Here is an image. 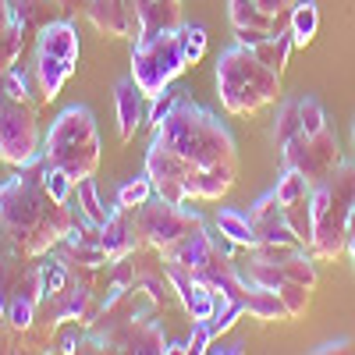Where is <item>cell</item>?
I'll return each mask as SVG.
<instances>
[{
    "mask_svg": "<svg viewBox=\"0 0 355 355\" xmlns=\"http://www.w3.org/2000/svg\"><path fill=\"white\" fill-rule=\"evenodd\" d=\"M214 327H210V320H196L192 323V334H189V352H210L214 345Z\"/></svg>",
    "mask_w": 355,
    "mask_h": 355,
    "instance_id": "1f68e13d",
    "label": "cell"
},
{
    "mask_svg": "<svg viewBox=\"0 0 355 355\" xmlns=\"http://www.w3.org/2000/svg\"><path fill=\"white\" fill-rule=\"evenodd\" d=\"M182 96H185L182 89H171V85L164 89V93L150 96V110H146V125H153V128H157V125L164 121V117H167V114L178 107V100H182Z\"/></svg>",
    "mask_w": 355,
    "mask_h": 355,
    "instance_id": "f1b7e54d",
    "label": "cell"
},
{
    "mask_svg": "<svg viewBox=\"0 0 355 355\" xmlns=\"http://www.w3.org/2000/svg\"><path fill=\"white\" fill-rule=\"evenodd\" d=\"M309 192H313V189H309ZM284 220L291 224L295 234H299V242L309 249V242H313V199L302 196V199L288 202V206H284Z\"/></svg>",
    "mask_w": 355,
    "mask_h": 355,
    "instance_id": "7402d4cb",
    "label": "cell"
},
{
    "mask_svg": "<svg viewBox=\"0 0 355 355\" xmlns=\"http://www.w3.org/2000/svg\"><path fill=\"white\" fill-rule=\"evenodd\" d=\"M313 199V259H338L348 249V220L355 210V160H341L320 185Z\"/></svg>",
    "mask_w": 355,
    "mask_h": 355,
    "instance_id": "3957f363",
    "label": "cell"
},
{
    "mask_svg": "<svg viewBox=\"0 0 355 355\" xmlns=\"http://www.w3.org/2000/svg\"><path fill=\"white\" fill-rule=\"evenodd\" d=\"M281 160L284 167L299 171L309 185H320L338 164H341V146L334 128H323L320 135H295L288 146H281Z\"/></svg>",
    "mask_w": 355,
    "mask_h": 355,
    "instance_id": "9c48e42d",
    "label": "cell"
},
{
    "mask_svg": "<svg viewBox=\"0 0 355 355\" xmlns=\"http://www.w3.org/2000/svg\"><path fill=\"white\" fill-rule=\"evenodd\" d=\"M299 117H302V135H320L323 128H331L327 110L316 96H299Z\"/></svg>",
    "mask_w": 355,
    "mask_h": 355,
    "instance_id": "484cf974",
    "label": "cell"
},
{
    "mask_svg": "<svg viewBox=\"0 0 355 355\" xmlns=\"http://www.w3.org/2000/svg\"><path fill=\"white\" fill-rule=\"evenodd\" d=\"M178 33H182V46H185V61H189V68L199 64V61H202V53H206V28H202V25H189V21H182V25H178Z\"/></svg>",
    "mask_w": 355,
    "mask_h": 355,
    "instance_id": "83f0119b",
    "label": "cell"
},
{
    "mask_svg": "<svg viewBox=\"0 0 355 355\" xmlns=\"http://www.w3.org/2000/svg\"><path fill=\"white\" fill-rule=\"evenodd\" d=\"M114 110H117V139L132 142L146 125V110H150V96L142 93L132 75L114 85Z\"/></svg>",
    "mask_w": 355,
    "mask_h": 355,
    "instance_id": "8fae6325",
    "label": "cell"
},
{
    "mask_svg": "<svg viewBox=\"0 0 355 355\" xmlns=\"http://www.w3.org/2000/svg\"><path fill=\"white\" fill-rule=\"evenodd\" d=\"M135 217H139V227H142L146 245H153V249H160V252H167L174 242H182L189 231L206 227L196 210H189V206L164 202L160 196H153L146 206H139Z\"/></svg>",
    "mask_w": 355,
    "mask_h": 355,
    "instance_id": "ba28073f",
    "label": "cell"
},
{
    "mask_svg": "<svg viewBox=\"0 0 355 355\" xmlns=\"http://www.w3.org/2000/svg\"><path fill=\"white\" fill-rule=\"evenodd\" d=\"M234 178H239V164H214V167H199L185 189L192 202H217L234 189Z\"/></svg>",
    "mask_w": 355,
    "mask_h": 355,
    "instance_id": "4fadbf2b",
    "label": "cell"
},
{
    "mask_svg": "<svg viewBox=\"0 0 355 355\" xmlns=\"http://www.w3.org/2000/svg\"><path fill=\"white\" fill-rule=\"evenodd\" d=\"M256 245H288V249H306L299 242V234L291 231V224L284 220V210L277 217H266V220H256Z\"/></svg>",
    "mask_w": 355,
    "mask_h": 355,
    "instance_id": "2e32d148",
    "label": "cell"
},
{
    "mask_svg": "<svg viewBox=\"0 0 355 355\" xmlns=\"http://www.w3.org/2000/svg\"><path fill=\"white\" fill-rule=\"evenodd\" d=\"M227 18L234 28H263V33H270V25H274V18L256 0H227Z\"/></svg>",
    "mask_w": 355,
    "mask_h": 355,
    "instance_id": "44dd1931",
    "label": "cell"
},
{
    "mask_svg": "<svg viewBox=\"0 0 355 355\" xmlns=\"http://www.w3.org/2000/svg\"><path fill=\"white\" fill-rule=\"evenodd\" d=\"M164 4H167L171 11H178V15H182V0H164Z\"/></svg>",
    "mask_w": 355,
    "mask_h": 355,
    "instance_id": "8d00e7d4",
    "label": "cell"
},
{
    "mask_svg": "<svg viewBox=\"0 0 355 355\" xmlns=\"http://www.w3.org/2000/svg\"><path fill=\"white\" fill-rule=\"evenodd\" d=\"M266 36H270V33H263V28H234V43H242V46H256Z\"/></svg>",
    "mask_w": 355,
    "mask_h": 355,
    "instance_id": "d6a6232c",
    "label": "cell"
},
{
    "mask_svg": "<svg viewBox=\"0 0 355 355\" xmlns=\"http://www.w3.org/2000/svg\"><path fill=\"white\" fill-rule=\"evenodd\" d=\"M153 196H157L153 178L150 174H139V178H128V182L117 189V206H125V210H139V206H146Z\"/></svg>",
    "mask_w": 355,
    "mask_h": 355,
    "instance_id": "603a6c76",
    "label": "cell"
},
{
    "mask_svg": "<svg viewBox=\"0 0 355 355\" xmlns=\"http://www.w3.org/2000/svg\"><path fill=\"white\" fill-rule=\"evenodd\" d=\"M43 150L21 164L8 182H0V227L25 256H46L71 231V202H57L46 185Z\"/></svg>",
    "mask_w": 355,
    "mask_h": 355,
    "instance_id": "6da1fadb",
    "label": "cell"
},
{
    "mask_svg": "<svg viewBox=\"0 0 355 355\" xmlns=\"http://www.w3.org/2000/svg\"><path fill=\"white\" fill-rule=\"evenodd\" d=\"M348 348V341L345 338H338V341H327V345H320L316 352H323V355H327V352H345Z\"/></svg>",
    "mask_w": 355,
    "mask_h": 355,
    "instance_id": "d590c367",
    "label": "cell"
},
{
    "mask_svg": "<svg viewBox=\"0 0 355 355\" xmlns=\"http://www.w3.org/2000/svg\"><path fill=\"white\" fill-rule=\"evenodd\" d=\"M43 157L50 167L71 174V182H85L100 167V128L89 107H68L53 117L43 135Z\"/></svg>",
    "mask_w": 355,
    "mask_h": 355,
    "instance_id": "5b68a950",
    "label": "cell"
},
{
    "mask_svg": "<svg viewBox=\"0 0 355 355\" xmlns=\"http://www.w3.org/2000/svg\"><path fill=\"white\" fill-rule=\"evenodd\" d=\"M217 231H224L239 249H252V245H256V227H252L249 214H242V210H231V206H224V210L217 214Z\"/></svg>",
    "mask_w": 355,
    "mask_h": 355,
    "instance_id": "d6986e66",
    "label": "cell"
},
{
    "mask_svg": "<svg viewBox=\"0 0 355 355\" xmlns=\"http://www.w3.org/2000/svg\"><path fill=\"white\" fill-rule=\"evenodd\" d=\"M71 202L78 206V214H82L89 224H96V227H103L107 217H110V210H114V206H103V202H100V192H96V182H93V178H85V182L75 185Z\"/></svg>",
    "mask_w": 355,
    "mask_h": 355,
    "instance_id": "ac0fdd59",
    "label": "cell"
},
{
    "mask_svg": "<svg viewBox=\"0 0 355 355\" xmlns=\"http://www.w3.org/2000/svg\"><path fill=\"white\" fill-rule=\"evenodd\" d=\"M316 28H320V8L313 4V0H295V8H291V25H288V33H291L295 46H309L313 36H316Z\"/></svg>",
    "mask_w": 355,
    "mask_h": 355,
    "instance_id": "e0dca14e",
    "label": "cell"
},
{
    "mask_svg": "<svg viewBox=\"0 0 355 355\" xmlns=\"http://www.w3.org/2000/svg\"><path fill=\"white\" fill-rule=\"evenodd\" d=\"M352 146H355V125H352Z\"/></svg>",
    "mask_w": 355,
    "mask_h": 355,
    "instance_id": "74e56055",
    "label": "cell"
},
{
    "mask_svg": "<svg viewBox=\"0 0 355 355\" xmlns=\"http://www.w3.org/2000/svg\"><path fill=\"white\" fill-rule=\"evenodd\" d=\"M309 182L299 174V171H291V167H284V174L277 178V185H274V192H277V199H281V206H288V202H295V199H302V196H309Z\"/></svg>",
    "mask_w": 355,
    "mask_h": 355,
    "instance_id": "4316f807",
    "label": "cell"
},
{
    "mask_svg": "<svg viewBox=\"0 0 355 355\" xmlns=\"http://www.w3.org/2000/svg\"><path fill=\"white\" fill-rule=\"evenodd\" d=\"M25 21L15 11V0H0V68H15L25 53Z\"/></svg>",
    "mask_w": 355,
    "mask_h": 355,
    "instance_id": "5bb4252c",
    "label": "cell"
},
{
    "mask_svg": "<svg viewBox=\"0 0 355 355\" xmlns=\"http://www.w3.org/2000/svg\"><path fill=\"white\" fill-rule=\"evenodd\" d=\"M153 139H160L167 150L185 157L196 167H214V164H239L234 157V139L224 121L210 110H202L192 100H178V107L153 128Z\"/></svg>",
    "mask_w": 355,
    "mask_h": 355,
    "instance_id": "7a4b0ae2",
    "label": "cell"
},
{
    "mask_svg": "<svg viewBox=\"0 0 355 355\" xmlns=\"http://www.w3.org/2000/svg\"><path fill=\"white\" fill-rule=\"evenodd\" d=\"M249 50H256V57H259L266 68H274L277 75H284L288 57H291V50H295V40H291V33H277V36H266L263 43H256V46H249Z\"/></svg>",
    "mask_w": 355,
    "mask_h": 355,
    "instance_id": "ffe728a7",
    "label": "cell"
},
{
    "mask_svg": "<svg viewBox=\"0 0 355 355\" xmlns=\"http://www.w3.org/2000/svg\"><path fill=\"white\" fill-rule=\"evenodd\" d=\"M277 295H281V302L288 306L291 320L306 316V309H309V302H313V288H309V284H299V281H284V284H277Z\"/></svg>",
    "mask_w": 355,
    "mask_h": 355,
    "instance_id": "d4e9b609",
    "label": "cell"
},
{
    "mask_svg": "<svg viewBox=\"0 0 355 355\" xmlns=\"http://www.w3.org/2000/svg\"><path fill=\"white\" fill-rule=\"evenodd\" d=\"M100 245L107 249L110 263H114V259H125L128 252H135L139 245H146L135 210H125V206L114 202V210H110V217H107V224H103V231H100Z\"/></svg>",
    "mask_w": 355,
    "mask_h": 355,
    "instance_id": "30bf717a",
    "label": "cell"
},
{
    "mask_svg": "<svg viewBox=\"0 0 355 355\" xmlns=\"http://www.w3.org/2000/svg\"><path fill=\"white\" fill-rule=\"evenodd\" d=\"M36 110L40 107L33 100H18L8 89H0V160H8L11 167L28 164L43 150Z\"/></svg>",
    "mask_w": 355,
    "mask_h": 355,
    "instance_id": "52a82bcc",
    "label": "cell"
},
{
    "mask_svg": "<svg viewBox=\"0 0 355 355\" xmlns=\"http://www.w3.org/2000/svg\"><path fill=\"white\" fill-rule=\"evenodd\" d=\"M299 132H302L299 100H284V103L277 107V117H274V142H277V150H281V146H288Z\"/></svg>",
    "mask_w": 355,
    "mask_h": 355,
    "instance_id": "cb8c5ba5",
    "label": "cell"
},
{
    "mask_svg": "<svg viewBox=\"0 0 355 355\" xmlns=\"http://www.w3.org/2000/svg\"><path fill=\"white\" fill-rule=\"evenodd\" d=\"M217 96L227 114H256L277 103L281 75L266 68L256 57V50L234 43L217 57Z\"/></svg>",
    "mask_w": 355,
    "mask_h": 355,
    "instance_id": "277c9868",
    "label": "cell"
},
{
    "mask_svg": "<svg viewBox=\"0 0 355 355\" xmlns=\"http://www.w3.org/2000/svg\"><path fill=\"white\" fill-rule=\"evenodd\" d=\"M256 4L274 18L270 25V36L277 33H288V25H291V8H295V0H256Z\"/></svg>",
    "mask_w": 355,
    "mask_h": 355,
    "instance_id": "4dcf8cb0",
    "label": "cell"
},
{
    "mask_svg": "<svg viewBox=\"0 0 355 355\" xmlns=\"http://www.w3.org/2000/svg\"><path fill=\"white\" fill-rule=\"evenodd\" d=\"M189 68L185 46L178 28H160V33L146 36L132 46V78L146 96H157Z\"/></svg>",
    "mask_w": 355,
    "mask_h": 355,
    "instance_id": "8992f818",
    "label": "cell"
},
{
    "mask_svg": "<svg viewBox=\"0 0 355 355\" xmlns=\"http://www.w3.org/2000/svg\"><path fill=\"white\" fill-rule=\"evenodd\" d=\"M53 4H57V11H64V15H78V11L85 15L93 0H53Z\"/></svg>",
    "mask_w": 355,
    "mask_h": 355,
    "instance_id": "836d02e7",
    "label": "cell"
},
{
    "mask_svg": "<svg viewBox=\"0 0 355 355\" xmlns=\"http://www.w3.org/2000/svg\"><path fill=\"white\" fill-rule=\"evenodd\" d=\"M348 256H352V263H355V210H352V220H348V249H345Z\"/></svg>",
    "mask_w": 355,
    "mask_h": 355,
    "instance_id": "e575fe53",
    "label": "cell"
},
{
    "mask_svg": "<svg viewBox=\"0 0 355 355\" xmlns=\"http://www.w3.org/2000/svg\"><path fill=\"white\" fill-rule=\"evenodd\" d=\"M40 53H50L57 61H64L71 68H78V57H82V43H78V28L68 18H53L40 28V40H36Z\"/></svg>",
    "mask_w": 355,
    "mask_h": 355,
    "instance_id": "7c38bea8",
    "label": "cell"
},
{
    "mask_svg": "<svg viewBox=\"0 0 355 355\" xmlns=\"http://www.w3.org/2000/svg\"><path fill=\"white\" fill-rule=\"evenodd\" d=\"M242 302H245V313L259 323H284L291 320L288 306L281 302V295L277 288H263V284H249L245 295H242Z\"/></svg>",
    "mask_w": 355,
    "mask_h": 355,
    "instance_id": "9a60e30c",
    "label": "cell"
},
{
    "mask_svg": "<svg viewBox=\"0 0 355 355\" xmlns=\"http://www.w3.org/2000/svg\"><path fill=\"white\" fill-rule=\"evenodd\" d=\"M43 185H46V192H50L57 202H71V196H75V182H71V174H68V171H61V167H50V164H46Z\"/></svg>",
    "mask_w": 355,
    "mask_h": 355,
    "instance_id": "f546056e",
    "label": "cell"
}]
</instances>
